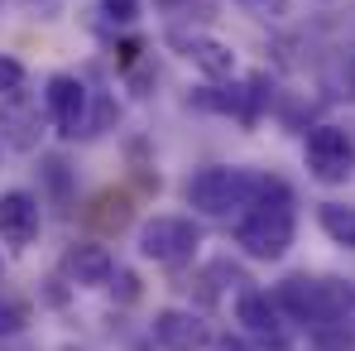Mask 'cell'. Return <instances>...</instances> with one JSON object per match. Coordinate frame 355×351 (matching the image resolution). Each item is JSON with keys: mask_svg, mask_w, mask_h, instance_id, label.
<instances>
[{"mask_svg": "<svg viewBox=\"0 0 355 351\" xmlns=\"http://www.w3.org/2000/svg\"><path fill=\"white\" fill-rule=\"evenodd\" d=\"M293 193L284 178H264L259 183V197L240 212L236 222V245L250 260H284L288 245H293Z\"/></svg>", "mask_w": 355, "mask_h": 351, "instance_id": "obj_1", "label": "cell"}, {"mask_svg": "<svg viewBox=\"0 0 355 351\" xmlns=\"http://www.w3.org/2000/svg\"><path fill=\"white\" fill-rule=\"evenodd\" d=\"M274 303H279L293 323L312 327V323H322V318H351L355 289L346 279H331V275H288V279L274 289Z\"/></svg>", "mask_w": 355, "mask_h": 351, "instance_id": "obj_2", "label": "cell"}, {"mask_svg": "<svg viewBox=\"0 0 355 351\" xmlns=\"http://www.w3.org/2000/svg\"><path fill=\"white\" fill-rule=\"evenodd\" d=\"M259 183L264 178L250 174V169H226V164H211V169H197L187 178V207L202 212V217H231L245 212L254 197H259Z\"/></svg>", "mask_w": 355, "mask_h": 351, "instance_id": "obj_3", "label": "cell"}, {"mask_svg": "<svg viewBox=\"0 0 355 351\" xmlns=\"http://www.w3.org/2000/svg\"><path fill=\"white\" fill-rule=\"evenodd\" d=\"M202 245V227L192 217H149L139 227V255L154 265H182Z\"/></svg>", "mask_w": 355, "mask_h": 351, "instance_id": "obj_4", "label": "cell"}, {"mask_svg": "<svg viewBox=\"0 0 355 351\" xmlns=\"http://www.w3.org/2000/svg\"><path fill=\"white\" fill-rule=\"evenodd\" d=\"M302 154H307V174L317 183H346L355 174V145L341 125H312L302 140Z\"/></svg>", "mask_w": 355, "mask_h": 351, "instance_id": "obj_5", "label": "cell"}, {"mask_svg": "<svg viewBox=\"0 0 355 351\" xmlns=\"http://www.w3.org/2000/svg\"><path fill=\"white\" fill-rule=\"evenodd\" d=\"M44 101H49V116H53V125H58L62 140H72V135H92V130H87V82H82V77H72V72H53Z\"/></svg>", "mask_w": 355, "mask_h": 351, "instance_id": "obj_6", "label": "cell"}, {"mask_svg": "<svg viewBox=\"0 0 355 351\" xmlns=\"http://www.w3.org/2000/svg\"><path fill=\"white\" fill-rule=\"evenodd\" d=\"M154 342L164 351H207L211 347V323L187 308H159L154 313Z\"/></svg>", "mask_w": 355, "mask_h": 351, "instance_id": "obj_7", "label": "cell"}, {"mask_svg": "<svg viewBox=\"0 0 355 351\" xmlns=\"http://www.w3.org/2000/svg\"><path fill=\"white\" fill-rule=\"evenodd\" d=\"M39 227H44L39 197L24 193V188H5L0 193V240L15 245V250H24V245H34Z\"/></svg>", "mask_w": 355, "mask_h": 351, "instance_id": "obj_8", "label": "cell"}, {"mask_svg": "<svg viewBox=\"0 0 355 351\" xmlns=\"http://www.w3.org/2000/svg\"><path fill=\"white\" fill-rule=\"evenodd\" d=\"M173 49L192 63L202 77H211V82L236 77V49L221 44V39H211V34H173Z\"/></svg>", "mask_w": 355, "mask_h": 351, "instance_id": "obj_9", "label": "cell"}, {"mask_svg": "<svg viewBox=\"0 0 355 351\" xmlns=\"http://www.w3.org/2000/svg\"><path fill=\"white\" fill-rule=\"evenodd\" d=\"M236 318H240V327H245L250 337L284 347V308H279L269 293L245 289V293H240V303H236Z\"/></svg>", "mask_w": 355, "mask_h": 351, "instance_id": "obj_10", "label": "cell"}, {"mask_svg": "<svg viewBox=\"0 0 355 351\" xmlns=\"http://www.w3.org/2000/svg\"><path fill=\"white\" fill-rule=\"evenodd\" d=\"M62 270H67V279H72V284H82V289H101V284H111V279H116V260H111V250H106V245H96V240L72 245V250H67V260H62Z\"/></svg>", "mask_w": 355, "mask_h": 351, "instance_id": "obj_11", "label": "cell"}, {"mask_svg": "<svg viewBox=\"0 0 355 351\" xmlns=\"http://www.w3.org/2000/svg\"><path fill=\"white\" fill-rule=\"evenodd\" d=\"M317 227L327 231V240L355 250V207H346V202H322L317 207Z\"/></svg>", "mask_w": 355, "mask_h": 351, "instance_id": "obj_12", "label": "cell"}, {"mask_svg": "<svg viewBox=\"0 0 355 351\" xmlns=\"http://www.w3.org/2000/svg\"><path fill=\"white\" fill-rule=\"evenodd\" d=\"M312 347L317 351H351L355 347V332H351V318H322L307 327Z\"/></svg>", "mask_w": 355, "mask_h": 351, "instance_id": "obj_13", "label": "cell"}, {"mask_svg": "<svg viewBox=\"0 0 355 351\" xmlns=\"http://www.w3.org/2000/svg\"><path fill=\"white\" fill-rule=\"evenodd\" d=\"M24 77H29L24 63L15 58V54H0V97H5V101H15V97L24 92Z\"/></svg>", "mask_w": 355, "mask_h": 351, "instance_id": "obj_14", "label": "cell"}, {"mask_svg": "<svg viewBox=\"0 0 355 351\" xmlns=\"http://www.w3.org/2000/svg\"><path fill=\"white\" fill-rule=\"evenodd\" d=\"M24 323H29L24 303H19V298H10V293H0V337H19V332H24Z\"/></svg>", "mask_w": 355, "mask_h": 351, "instance_id": "obj_15", "label": "cell"}, {"mask_svg": "<svg viewBox=\"0 0 355 351\" xmlns=\"http://www.w3.org/2000/svg\"><path fill=\"white\" fill-rule=\"evenodd\" d=\"M101 15L111 24H135L139 19V0H101Z\"/></svg>", "mask_w": 355, "mask_h": 351, "instance_id": "obj_16", "label": "cell"}, {"mask_svg": "<svg viewBox=\"0 0 355 351\" xmlns=\"http://www.w3.org/2000/svg\"><path fill=\"white\" fill-rule=\"evenodd\" d=\"M221 351H250L245 342H221Z\"/></svg>", "mask_w": 355, "mask_h": 351, "instance_id": "obj_17", "label": "cell"}, {"mask_svg": "<svg viewBox=\"0 0 355 351\" xmlns=\"http://www.w3.org/2000/svg\"><path fill=\"white\" fill-rule=\"evenodd\" d=\"M245 5H259V0H245Z\"/></svg>", "mask_w": 355, "mask_h": 351, "instance_id": "obj_18", "label": "cell"}, {"mask_svg": "<svg viewBox=\"0 0 355 351\" xmlns=\"http://www.w3.org/2000/svg\"><path fill=\"white\" fill-rule=\"evenodd\" d=\"M0 275H5V260H0Z\"/></svg>", "mask_w": 355, "mask_h": 351, "instance_id": "obj_19", "label": "cell"}]
</instances>
